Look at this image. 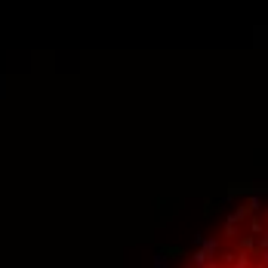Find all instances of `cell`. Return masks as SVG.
<instances>
[{"instance_id":"cell-1","label":"cell","mask_w":268,"mask_h":268,"mask_svg":"<svg viewBox=\"0 0 268 268\" xmlns=\"http://www.w3.org/2000/svg\"><path fill=\"white\" fill-rule=\"evenodd\" d=\"M191 265H195V268H207L210 262H213V256L207 253V250H195V253H191V259H188Z\"/></svg>"},{"instance_id":"cell-2","label":"cell","mask_w":268,"mask_h":268,"mask_svg":"<svg viewBox=\"0 0 268 268\" xmlns=\"http://www.w3.org/2000/svg\"><path fill=\"white\" fill-rule=\"evenodd\" d=\"M253 247H256V244H253V238H244V241H241V250H247V253H250Z\"/></svg>"},{"instance_id":"cell-3","label":"cell","mask_w":268,"mask_h":268,"mask_svg":"<svg viewBox=\"0 0 268 268\" xmlns=\"http://www.w3.org/2000/svg\"><path fill=\"white\" fill-rule=\"evenodd\" d=\"M155 268H167V256H164V253L155 256Z\"/></svg>"},{"instance_id":"cell-4","label":"cell","mask_w":268,"mask_h":268,"mask_svg":"<svg viewBox=\"0 0 268 268\" xmlns=\"http://www.w3.org/2000/svg\"><path fill=\"white\" fill-rule=\"evenodd\" d=\"M259 247H262V253H268V232L262 235V241H259Z\"/></svg>"},{"instance_id":"cell-5","label":"cell","mask_w":268,"mask_h":268,"mask_svg":"<svg viewBox=\"0 0 268 268\" xmlns=\"http://www.w3.org/2000/svg\"><path fill=\"white\" fill-rule=\"evenodd\" d=\"M265 216H268V207H265Z\"/></svg>"}]
</instances>
